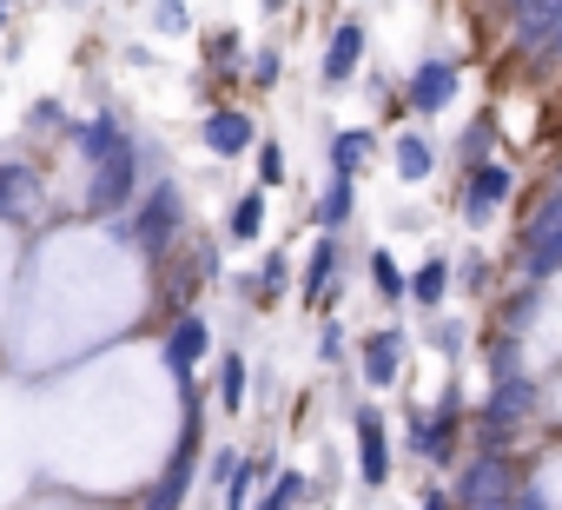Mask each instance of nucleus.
Here are the masks:
<instances>
[{"mask_svg":"<svg viewBox=\"0 0 562 510\" xmlns=\"http://www.w3.org/2000/svg\"><path fill=\"white\" fill-rule=\"evenodd\" d=\"M199 431H205V404L192 398V404H186V431H179V451H172L166 477L153 484L146 510H179V503H186V490H192V477H199Z\"/></svg>","mask_w":562,"mask_h":510,"instance_id":"obj_3","label":"nucleus"},{"mask_svg":"<svg viewBox=\"0 0 562 510\" xmlns=\"http://www.w3.org/2000/svg\"><path fill=\"white\" fill-rule=\"evenodd\" d=\"M430 166H437V146L424 133H404L397 140V179H430Z\"/></svg>","mask_w":562,"mask_h":510,"instance_id":"obj_22","label":"nucleus"},{"mask_svg":"<svg viewBox=\"0 0 562 510\" xmlns=\"http://www.w3.org/2000/svg\"><path fill=\"white\" fill-rule=\"evenodd\" d=\"M358 60H364V27L345 21V27L331 34V47H325V87H345V80L358 74Z\"/></svg>","mask_w":562,"mask_h":510,"instance_id":"obj_13","label":"nucleus"},{"mask_svg":"<svg viewBox=\"0 0 562 510\" xmlns=\"http://www.w3.org/2000/svg\"><path fill=\"white\" fill-rule=\"evenodd\" d=\"M179 225H186V199H179L172 179H159V186L133 206V219H113V239H120V245H139V252H153V259H159V252L179 239Z\"/></svg>","mask_w":562,"mask_h":510,"instance_id":"obj_1","label":"nucleus"},{"mask_svg":"<svg viewBox=\"0 0 562 510\" xmlns=\"http://www.w3.org/2000/svg\"><path fill=\"white\" fill-rule=\"evenodd\" d=\"M463 153H470V166H483L490 159V126H470L463 133Z\"/></svg>","mask_w":562,"mask_h":510,"instance_id":"obj_31","label":"nucleus"},{"mask_svg":"<svg viewBox=\"0 0 562 510\" xmlns=\"http://www.w3.org/2000/svg\"><path fill=\"white\" fill-rule=\"evenodd\" d=\"M411 444H417V457H443L450 451V418H417L411 424Z\"/></svg>","mask_w":562,"mask_h":510,"instance_id":"obj_26","label":"nucleus"},{"mask_svg":"<svg viewBox=\"0 0 562 510\" xmlns=\"http://www.w3.org/2000/svg\"><path fill=\"white\" fill-rule=\"evenodd\" d=\"M0 8H8V0H0Z\"/></svg>","mask_w":562,"mask_h":510,"instance_id":"obj_39","label":"nucleus"},{"mask_svg":"<svg viewBox=\"0 0 562 510\" xmlns=\"http://www.w3.org/2000/svg\"><path fill=\"white\" fill-rule=\"evenodd\" d=\"M476 510H509V503H476Z\"/></svg>","mask_w":562,"mask_h":510,"instance_id":"obj_37","label":"nucleus"},{"mask_svg":"<svg viewBox=\"0 0 562 510\" xmlns=\"http://www.w3.org/2000/svg\"><path fill=\"white\" fill-rule=\"evenodd\" d=\"M522 325H536V292L509 299V332H522Z\"/></svg>","mask_w":562,"mask_h":510,"instance_id":"obj_32","label":"nucleus"},{"mask_svg":"<svg viewBox=\"0 0 562 510\" xmlns=\"http://www.w3.org/2000/svg\"><path fill=\"white\" fill-rule=\"evenodd\" d=\"M205 345H212L205 319H199V312H179V319H172V332H166V372H172L179 385H192V372H199Z\"/></svg>","mask_w":562,"mask_h":510,"instance_id":"obj_7","label":"nucleus"},{"mask_svg":"<svg viewBox=\"0 0 562 510\" xmlns=\"http://www.w3.org/2000/svg\"><path fill=\"white\" fill-rule=\"evenodd\" d=\"M331 279H338V239L325 232V239L312 245V259H305V299L318 306V299L331 292Z\"/></svg>","mask_w":562,"mask_h":510,"instance_id":"obj_18","label":"nucleus"},{"mask_svg":"<svg viewBox=\"0 0 562 510\" xmlns=\"http://www.w3.org/2000/svg\"><path fill=\"white\" fill-rule=\"evenodd\" d=\"M397 358H404V339H397V332H378V339L364 345V378H371V385H391V378H397Z\"/></svg>","mask_w":562,"mask_h":510,"instance_id":"obj_19","label":"nucleus"},{"mask_svg":"<svg viewBox=\"0 0 562 510\" xmlns=\"http://www.w3.org/2000/svg\"><path fill=\"white\" fill-rule=\"evenodd\" d=\"M522 273H529V279L562 273V199L536 212V225H529V239H522Z\"/></svg>","mask_w":562,"mask_h":510,"instance_id":"obj_5","label":"nucleus"},{"mask_svg":"<svg viewBox=\"0 0 562 510\" xmlns=\"http://www.w3.org/2000/svg\"><path fill=\"white\" fill-rule=\"evenodd\" d=\"M503 497H509V464H503V457H476V464L457 477V503H470V510H476V503H503Z\"/></svg>","mask_w":562,"mask_h":510,"instance_id":"obj_11","label":"nucleus"},{"mask_svg":"<svg viewBox=\"0 0 562 510\" xmlns=\"http://www.w3.org/2000/svg\"><path fill=\"white\" fill-rule=\"evenodd\" d=\"M199 140H205V153H212V159H238V153H251V146H258V126H251V113L218 107V113H205Z\"/></svg>","mask_w":562,"mask_h":510,"instance_id":"obj_6","label":"nucleus"},{"mask_svg":"<svg viewBox=\"0 0 562 510\" xmlns=\"http://www.w3.org/2000/svg\"><path fill=\"white\" fill-rule=\"evenodd\" d=\"M258 477H271V457H238L232 477H225V510H245L251 490H258Z\"/></svg>","mask_w":562,"mask_h":510,"instance_id":"obj_20","label":"nucleus"},{"mask_svg":"<svg viewBox=\"0 0 562 510\" xmlns=\"http://www.w3.org/2000/svg\"><path fill=\"white\" fill-rule=\"evenodd\" d=\"M549 54H562V27H555V34H549Z\"/></svg>","mask_w":562,"mask_h":510,"instance_id":"obj_36","label":"nucleus"},{"mask_svg":"<svg viewBox=\"0 0 562 510\" xmlns=\"http://www.w3.org/2000/svg\"><path fill=\"white\" fill-rule=\"evenodd\" d=\"M443 292H450V266H443V259H424V266L404 279V299H417L424 312H437V306H443Z\"/></svg>","mask_w":562,"mask_h":510,"instance_id":"obj_17","label":"nucleus"},{"mask_svg":"<svg viewBox=\"0 0 562 510\" xmlns=\"http://www.w3.org/2000/svg\"><path fill=\"white\" fill-rule=\"evenodd\" d=\"M529 411H536V378L509 372V378H496V391H490V411H483V424H490V431H509V424H522Z\"/></svg>","mask_w":562,"mask_h":510,"instance_id":"obj_9","label":"nucleus"},{"mask_svg":"<svg viewBox=\"0 0 562 510\" xmlns=\"http://www.w3.org/2000/svg\"><path fill=\"white\" fill-rule=\"evenodd\" d=\"M251 153H258V186H285V146L265 140V146H251Z\"/></svg>","mask_w":562,"mask_h":510,"instance_id":"obj_28","label":"nucleus"},{"mask_svg":"<svg viewBox=\"0 0 562 510\" xmlns=\"http://www.w3.org/2000/svg\"><path fill=\"white\" fill-rule=\"evenodd\" d=\"M251 80L271 87V80H278V54H258V60H251Z\"/></svg>","mask_w":562,"mask_h":510,"instance_id":"obj_34","label":"nucleus"},{"mask_svg":"<svg viewBox=\"0 0 562 510\" xmlns=\"http://www.w3.org/2000/svg\"><path fill=\"white\" fill-rule=\"evenodd\" d=\"M351 206H358L351 179H338V173H331V186H325V199H318V225H325V232H338V225L351 219Z\"/></svg>","mask_w":562,"mask_h":510,"instance_id":"obj_23","label":"nucleus"},{"mask_svg":"<svg viewBox=\"0 0 562 510\" xmlns=\"http://www.w3.org/2000/svg\"><path fill=\"white\" fill-rule=\"evenodd\" d=\"M285 273H292V266H285V252H271V259H265V273L251 279V292H265V299H271L278 286H285Z\"/></svg>","mask_w":562,"mask_h":510,"instance_id":"obj_29","label":"nucleus"},{"mask_svg":"<svg viewBox=\"0 0 562 510\" xmlns=\"http://www.w3.org/2000/svg\"><path fill=\"white\" fill-rule=\"evenodd\" d=\"M496 199H509V173L503 166H470V192H463V219L476 225V219H490L496 212Z\"/></svg>","mask_w":562,"mask_h":510,"instance_id":"obj_12","label":"nucleus"},{"mask_svg":"<svg viewBox=\"0 0 562 510\" xmlns=\"http://www.w3.org/2000/svg\"><path fill=\"white\" fill-rule=\"evenodd\" d=\"M371 279H378V292H384V299H391V306H397V299H404V273H397V266H391V252H371Z\"/></svg>","mask_w":562,"mask_h":510,"instance_id":"obj_27","label":"nucleus"},{"mask_svg":"<svg viewBox=\"0 0 562 510\" xmlns=\"http://www.w3.org/2000/svg\"><path fill=\"white\" fill-rule=\"evenodd\" d=\"M133 192H139V146L133 140H120L100 166H87V212H100V219H113L120 206H133Z\"/></svg>","mask_w":562,"mask_h":510,"instance_id":"obj_2","label":"nucleus"},{"mask_svg":"<svg viewBox=\"0 0 562 510\" xmlns=\"http://www.w3.org/2000/svg\"><path fill=\"white\" fill-rule=\"evenodd\" d=\"M212 60L232 67V60H238V34H218V41H212Z\"/></svg>","mask_w":562,"mask_h":510,"instance_id":"obj_33","label":"nucleus"},{"mask_svg":"<svg viewBox=\"0 0 562 510\" xmlns=\"http://www.w3.org/2000/svg\"><path fill=\"white\" fill-rule=\"evenodd\" d=\"M364 159H371V133H364V126H351V133L331 140V173H338V179H358Z\"/></svg>","mask_w":562,"mask_h":510,"instance_id":"obj_21","label":"nucleus"},{"mask_svg":"<svg viewBox=\"0 0 562 510\" xmlns=\"http://www.w3.org/2000/svg\"><path fill=\"white\" fill-rule=\"evenodd\" d=\"M305 503V477L299 470H271V490L258 497V510H299Z\"/></svg>","mask_w":562,"mask_h":510,"instance_id":"obj_25","label":"nucleus"},{"mask_svg":"<svg viewBox=\"0 0 562 510\" xmlns=\"http://www.w3.org/2000/svg\"><path fill=\"white\" fill-rule=\"evenodd\" d=\"M358 477L364 484H384L391 477V437H384V411H358Z\"/></svg>","mask_w":562,"mask_h":510,"instance_id":"obj_10","label":"nucleus"},{"mask_svg":"<svg viewBox=\"0 0 562 510\" xmlns=\"http://www.w3.org/2000/svg\"><path fill=\"white\" fill-rule=\"evenodd\" d=\"M562 27V0H522L516 8V47H549V34Z\"/></svg>","mask_w":562,"mask_h":510,"instance_id":"obj_14","label":"nucleus"},{"mask_svg":"<svg viewBox=\"0 0 562 510\" xmlns=\"http://www.w3.org/2000/svg\"><path fill=\"white\" fill-rule=\"evenodd\" d=\"M120 140H126V133H120V120H113V113H100V120H80V126H74V146H80V159H87V166H100Z\"/></svg>","mask_w":562,"mask_h":510,"instance_id":"obj_15","label":"nucleus"},{"mask_svg":"<svg viewBox=\"0 0 562 510\" xmlns=\"http://www.w3.org/2000/svg\"><path fill=\"white\" fill-rule=\"evenodd\" d=\"M0 34H8V8H0Z\"/></svg>","mask_w":562,"mask_h":510,"instance_id":"obj_38","label":"nucleus"},{"mask_svg":"<svg viewBox=\"0 0 562 510\" xmlns=\"http://www.w3.org/2000/svg\"><path fill=\"white\" fill-rule=\"evenodd\" d=\"M450 100H457V67H450V60H417V74H411V87H404V107L443 113Z\"/></svg>","mask_w":562,"mask_h":510,"instance_id":"obj_8","label":"nucleus"},{"mask_svg":"<svg viewBox=\"0 0 562 510\" xmlns=\"http://www.w3.org/2000/svg\"><path fill=\"white\" fill-rule=\"evenodd\" d=\"M41 173L27 159H0V225H34L41 219Z\"/></svg>","mask_w":562,"mask_h":510,"instance_id":"obj_4","label":"nucleus"},{"mask_svg":"<svg viewBox=\"0 0 562 510\" xmlns=\"http://www.w3.org/2000/svg\"><path fill=\"white\" fill-rule=\"evenodd\" d=\"M153 21H159L166 34H179V27H186V0H159V8H153Z\"/></svg>","mask_w":562,"mask_h":510,"instance_id":"obj_30","label":"nucleus"},{"mask_svg":"<svg viewBox=\"0 0 562 510\" xmlns=\"http://www.w3.org/2000/svg\"><path fill=\"white\" fill-rule=\"evenodd\" d=\"M417 510H450V497H443V490H430V497H424Z\"/></svg>","mask_w":562,"mask_h":510,"instance_id":"obj_35","label":"nucleus"},{"mask_svg":"<svg viewBox=\"0 0 562 510\" xmlns=\"http://www.w3.org/2000/svg\"><path fill=\"white\" fill-rule=\"evenodd\" d=\"M245 385H251V378H245V358H238V352H232V358H218V404H225L232 418L245 411Z\"/></svg>","mask_w":562,"mask_h":510,"instance_id":"obj_24","label":"nucleus"},{"mask_svg":"<svg viewBox=\"0 0 562 510\" xmlns=\"http://www.w3.org/2000/svg\"><path fill=\"white\" fill-rule=\"evenodd\" d=\"M225 232H232L238 245H251V239L265 232V186H251V192H238V199H232V212H225Z\"/></svg>","mask_w":562,"mask_h":510,"instance_id":"obj_16","label":"nucleus"}]
</instances>
